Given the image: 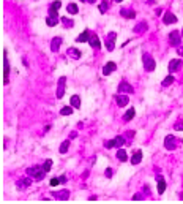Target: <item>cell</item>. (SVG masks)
I'll list each match as a JSON object with an SVG mask.
<instances>
[{
  "label": "cell",
  "mask_w": 183,
  "mask_h": 204,
  "mask_svg": "<svg viewBox=\"0 0 183 204\" xmlns=\"http://www.w3.org/2000/svg\"><path fill=\"white\" fill-rule=\"evenodd\" d=\"M49 184H51V187H55V185H58V184H60V179H51Z\"/></svg>",
  "instance_id": "cell-36"
},
{
  "label": "cell",
  "mask_w": 183,
  "mask_h": 204,
  "mask_svg": "<svg viewBox=\"0 0 183 204\" xmlns=\"http://www.w3.org/2000/svg\"><path fill=\"white\" fill-rule=\"evenodd\" d=\"M164 190H166V180L163 179V177H160V179H158V193L163 195Z\"/></svg>",
  "instance_id": "cell-24"
},
{
  "label": "cell",
  "mask_w": 183,
  "mask_h": 204,
  "mask_svg": "<svg viewBox=\"0 0 183 204\" xmlns=\"http://www.w3.org/2000/svg\"><path fill=\"white\" fill-rule=\"evenodd\" d=\"M172 82H174V76L169 74L167 78H164V79H163V82H161V84H163V87H167V86H171Z\"/></svg>",
  "instance_id": "cell-30"
},
{
  "label": "cell",
  "mask_w": 183,
  "mask_h": 204,
  "mask_svg": "<svg viewBox=\"0 0 183 204\" xmlns=\"http://www.w3.org/2000/svg\"><path fill=\"white\" fill-rule=\"evenodd\" d=\"M120 14L123 16V18H126V19H134L136 18V13L133 10H122Z\"/></svg>",
  "instance_id": "cell-19"
},
{
  "label": "cell",
  "mask_w": 183,
  "mask_h": 204,
  "mask_svg": "<svg viewBox=\"0 0 183 204\" xmlns=\"http://www.w3.org/2000/svg\"><path fill=\"white\" fill-rule=\"evenodd\" d=\"M118 92L120 93H133V87L130 86L128 82H125V81H122L120 84H118Z\"/></svg>",
  "instance_id": "cell-11"
},
{
  "label": "cell",
  "mask_w": 183,
  "mask_h": 204,
  "mask_svg": "<svg viewBox=\"0 0 183 204\" xmlns=\"http://www.w3.org/2000/svg\"><path fill=\"white\" fill-rule=\"evenodd\" d=\"M174 128H175V130H183V124H180V122H178V124H175V127H174Z\"/></svg>",
  "instance_id": "cell-39"
},
{
  "label": "cell",
  "mask_w": 183,
  "mask_h": 204,
  "mask_svg": "<svg viewBox=\"0 0 183 204\" xmlns=\"http://www.w3.org/2000/svg\"><path fill=\"white\" fill-rule=\"evenodd\" d=\"M145 30H147V24H145V22H139V24L134 27V32H136V33L145 32Z\"/></svg>",
  "instance_id": "cell-28"
},
{
  "label": "cell",
  "mask_w": 183,
  "mask_h": 204,
  "mask_svg": "<svg viewBox=\"0 0 183 204\" xmlns=\"http://www.w3.org/2000/svg\"><path fill=\"white\" fill-rule=\"evenodd\" d=\"M88 40H90V32L84 30L80 35H78V38H76V43H88Z\"/></svg>",
  "instance_id": "cell-13"
},
{
  "label": "cell",
  "mask_w": 183,
  "mask_h": 204,
  "mask_svg": "<svg viewBox=\"0 0 183 204\" xmlns=\"http://www.w3.org/2000/svg\"><path fill=\"white\" fill-rule=\"evenodd\" d=\"M182 37H183V30H182Z\"/></svg>",
  "instance_id": "cell-44"
},
{
  "label": "cell",
  "mask_w": 183,
  "mask_h": 204,
  "mask_svg": "<svg viewBox=\"0 0 183 204\" xmlns=\"http://www.w3.org/2000/svg\"><path fill=\"white\" fill-rule=\"evenodd\" d=\"M51 6H54V8H57V10H58V8L62 6V2H60V0H55V2H54Z\"/></svg>",
  "instance_id": "cell-37"
},
{
  "label": "cell",
  "mask_w": 183,
  "mask_h": 204,
  "mask_svg": "<svg viewBox=\"0 0 183 204\" xmlns=\"http://www.w3.org/2000/svg\"><path fill=\"white\" fill-rule=\"evenodd\" d=\"M68 147H70V139H66V141H63V142L60 144V149H58V152H60V154H66Z\"/></svg>",
  "instance_id": "cell-27"
},
{
  "label": "cell",
  "mask_w": 183,
  "mask_h": 204,
  "mask_svg": "<svg viewBox=\"0 0 183 204\" xmlns=\"http://www.w3.org/2000/svg\"><path fill=\"white\" fill-rule=\"evenodd\" d=\"M60 114L62 116H71V114H73V106H65V108H62Z\"/></svg>",
  "instance_id": "cell-29"
},
{
  "label": "cell",
  "mask_w": 183,
  "mask_h": 204,
  "mask_svg": "<svg viewBox=\"0 0 183 204\" xmlns=\"http://www.w3.org/2000/svg\"><path fill=\"white\" fill-rule=\"evenodd\" d=\"M117 158L120 161H126V160H128V154H126V150L118 149V150H117Z\"/></svg>",
  "instance_id": "cell-21"
},
{
  "label": "cell",
  "mask_w": 183,
  "mask_h": 204,
  "mask_svg": "<svg viewBox=\"0 0 183 204\" xmlns=\"http://www.w3.org/2000/svg\"><path fill=\"white\" fill-rule=\"evenodd\" d=\"M30 185H32V180L28 179V177H24L22 180L18 182V187H19V188H24V187H30Z\"/></svg>",
  "instance_id": "cell-25"
},
{
  "label": "cell",
  "mask_w": 183,
  "mask_h": 204,
  "mask_svg": "<svg viewBox=\"0 0 183 204\" xmlns=\"http://www.w3.org/2000/svg\"><path fill=\"white\" fill-rule=\"evenodd\" d=\"M71 106H73V108H80V98H79V95H73L71 97Z\"/></svg>",
  "instance_id": "cell-22"
},
{
  "label": "cell",
  "mask_w": 183,
  "mask_h": 204,
  "mask_svg": "<svg viewBox=\"0 0 183 204\" xmlns=\"http://www.w3.org/2000/svg\"><path fill=\"white\" fill-rule=\"evenodd\" d=\"M58 10L57 8H54V6H49V16H54V18H58Z\"/></svg>",
  "instance_id": "cell-35"
},
{
  "label": "cell",
  "mask_w": 183,
  "mask_h": 204,
  "mask_svg": "<svg viewBox=\"0 0 183 204\" xmlns=\"http://www.w3.org/2000/svg\"><path fill=\"white\" fill-rule=\"evenodd\" d=\"M80 2H87V3H95L96 0H80Z\"/></svg>",
  "instance_id": "cell-41"
},
{
  "label": "cell",
  "mask_w": 183,
  "mask_h": 204,
  "mask_svg": "<svg viewBox=\"0 0 183 204\" xmlns=\"http://www.w3.org/2000/svg\"><path fill=\"white\" fill-rule=\"evenodd\" d=\"M88 44L92 46V48L95 49H101V43H100V38H98L95 33L93 35H90V40H88Z\"/></svg>",
  "instance_id": "cell-15"
},
{
  "label": "cell",
  "mask_w": 183,
  "mask_h": 204,
  "mask_svg": "<svg viewBox=\"0 0 183 204\" xmlns=\"http://www.w3.org/2000/svg\"><path fill=\"white\" fill-rule=\"evenodd\" d=\"M54 196H55V198H58V199H66L68 196H70V193H68L66 190H65V192H62V193H55Z\"/></svg>",
  "instance_id": "cell-32"
},
{
  "label": "cell",
  "mask_w": 183,
  "mask_h": 204,
  "mask_svg": "<svg viewBox=\"0 0 183 204\" xmlns=\"http://www.w3.org/2000/svg\"><path fill=\"white\" fill-rule=\"evenodd\" d=\"M65 84H66V76H62L58 79V87H57V98H62L65 95Z\"/></svg>",
  "instance_id": "cell-8"
},
{
  "label": "cell",
  "mask_w": 183,
  "mask_h": 204,
  "mask_svg": "<svg viewBox=\"0 0 183 204\" xmlns=\"http://www.w3.org/2000/svg\"><path fill=\"white\" fill-rule=\"evenodd\" d=\"M164 147L167 149V150H175L177 149V142H175V138L174 136H166L164 138Z\"/></svg>",
  "instance_id": "cell-7"
},
{
  "label": "cell",
  "mask_w": 183,
  "mask_h": 204,
  "mask_svg": "<svg viewBox=\"0 0 183 204\" xmlns=\"http://www.w3.org/2000/svg\"><path fill=\"white\" fill-rule=\"evenodd\" d=\"M109 8V5H108V2H106V0H103V2L100 3V6H98V10H100L101 13H104L106 10H108Z\"/></svg>",
  "instance_id": "cell-33"
},
{
  "label": "cell",
  "mask_w": 183,
  "mask_h": 204,
  "mask_svg": "<svg viewBox=\"0 0 183 204\" xmlns=\"http://www.w3.org/2000/svg\"><path fill=\"white\" fill-rule=\"evenodd\" d=\"M43 169H44L46 173H49L51 169H52V160H51V158L46 160V161H44V165H43Z\"/></svg>",
  "instance_id": "cell-31"
},
{
  "label": "cell",
  "mask_w": 183,
  "mask_h": 204,
  "mask_svg": "<svg viewBox=\"0 0 183 204\" xmlns=\"http://www.w3.org/2000/svg\"><path fill=\"white\" fill-rule=\"evenodd\" d=\"M114 2H115V3H122L123 0H114Z\"/></svg>",
  "instance_id": "cell-43"
},
{
  "label": "cell",
  "mask_w": 183,
  "mask_h": 204,
  "mask_svg": "<svg viewBox=\"0 0 183 204\" xmlns=\"http://www.w3.org/2000/svg\"><path fill=\"white\" fill-rule=\"evenodd\" d=\"M115 40H117V33L115 32H110L108 38H106V49L108 51H114L115 48Z\"/></svg>",
  "instance_id": "cell-5"
},
{
  "label": "cell",
  "mask_w": 183,
  "mask_h": 204,
  "mask_svg": "<svg viewBox=\"0 0 183 204\" xmlns=\"http://www.w3.org/2000/svg\"><path fill=\"white\" fill-rule=\"evenodd\" d=\"M66 52L70 54V56L73 57V59H79L80 56H82V52H80V51H78V49H74V48H70V49L66 51Z\"/></svg>",
  "instance_id": "cell-23"
},
{
  "label": "cell",
  "mask_w": 183,
  "mask_h": 204,
  "mask_svg": "<svg viewBox=\"0 0 183 204\" xmlns=\"http://www.w3.org/2000/svg\"><path fill=\"white\" fill-rule=\"evenodd\" d=\"M8 74H10V63H8V54L3 51V84H8Z\"/></svg>",
  "instance_id": "cell-4"
},
{
  "label": "cell",
  "mask_w": 183,
  "mask_h": 204,
  "mask_svg": "<svg viewBox=\"0 0 183 204\" xmlns=\"http://www.w3.org/2000/svg\"><path fill=\"white\" fill-rule=\"evenodd\" d=\"M27 174L33 177L35 180H43L46 176V171L43 169V166H33V168H27Z\"/></svg>",
  "instance_id": "cell-1"
},
{
  "label": "cell",
  "mask_w": 183,
  "mask_h": 204,
  "mask_svg": "<svg viewBox=\"0 0 183 204\" xmlns=\"http://www.w3.org/2000/svg\"><path fill=\"white\" fill-rule=\"evenodd\" d=\"M115 101H117V106H120V108H123V106L128 105L130 98L126 95H115Z\"/></svg>",
  "instance_id": "cell-16"
},
{
  "label": "cell",
  "mask_w": 183,
  "mask_h": 204,
  "mask_svg": "<svg viewBox=\"0 0 183 204\" xmlns=\"http://www.w3.org/2000/svg\"><path fill=\"white\" fill-rule=\"evenodd\" d=\"M106 177H112V169H110V168L106 169Z\"/></svg>",
  "instance_id": "cell-38"
},
{
  "label": "cell",
  "mask_w": 183,
  "mask_h": 204,
  "mask_svg": "<svg viewBox=\"0 0 183 204\" xmlns=\"http://www.w3.org/2000/svg\"><path fill=\"white\" fill-rule=\"evenodd\" d=\"M134 114H136V109H134V108H130L128 111L125 112V116H123V120H125V122L133 120V119H134Z\"/></svg>",
  "instance_id": "cell-18"
},
{
  "label": "cell",
  "mask_w": 183,
  "mask_h": 204,
  "mask_svg": "<svg viewBox=\"0 0 183 204\" xmlns=\"http://www.w3.org/2000/svg\"><path fill=\"white\" fill-rule=\"evenodd\" d=\"M142 161V150H136L134 155L131 157V165H139Z\"/></svg>",
  "instance_id": "cell-17"
},
{
  "label": "cell",
  "mask_w": 183,
  "mask_h": 204,
  "mask_svg": "<svg viewBox=\"0 0 183 204\" xmlns=\"http://www.w3.org/2000/svg\"><path fill=\"white\" fill-rule=\"evenodd\" d=\"M182 59H172L171 62H169V71L174 73V71H178L182 68Z\"/></svg>",
  "instance_id": "cell-10"
},
{
  "label": "cell",
  "mask_w": 183,
  "mask_h": 204,
  "mask_svg": "<svg viewBox=\"0 0 183 204\" xmlns=\"http://www.w3.org/2000/svg\"><path fill=\"white\" fill-rule=\"evenodd\" d=\"M66 182V177L65 176H60V184H65Z\"/></svg>",
  "instance_id": "cell-40"
},
{
  "label": "cell",
  "mask_w": 183,
  "mask_h": 204,
  "mask_svg": "<svg viewBox=\"0 0 183 204\" xmlns=\"http://www.w3.org/2000/svg\"><path fill=\"white\" fill-rule=\"evenodd\" d=\"M163 22L164 24H175L177 22V16L175 14H172V13H166V14L163 16Z\"/></svg>",
  "instance_id": "cell-14"
},
{
  "label": "cell",
  "mask_w": 183,
  "mask_h": 204,
  "mask_svg": "<svg viewBox=\"0 0 183 204\" xmlns=\"http://www.w3.org/2000/svg\"><path fill=\"white\" fill-rule=\"evenodd\" d=\"M178 54H180V56H183V48H178V51H177Z\"/></svg>",
  "instance_id": "cell-42"
},
{
  "label": "cell",
  "mask_w": 183,
  "mask_h": 204,
  "mask_svg": "<svg viewBox=\"0 0 183 204\" xmlns=\"http://www.w3.org/2000/svg\"><path fill=\"white\" fill-rule=\"evenodd\" d=\"M183 40V37L180 35L178 30H172L169 33V44L171 46H180V41Z\"/></svg>",
  "instance_id": "cell-3"
},
{
  "label": "cell",
  "mask_w": 183,
  "mask_h": 204,
  "mask_svg": "<svg viewBox=\"0 0 183 204\" xmlns=\"http://www.w3.org/2000/svg\"><path fill=\"white\" fill-rule=\"evenodd\" d=\"M60 44H62V38L60 37H55L54 40L51 41V51H52V52H58Z\"/></svg>",
  "instance_id": "cell-12"
},
{
  "label": "cell",
  "mask_w": 183,
  "mask_h": 204,
  "mask_svg": "<svg viewBox=\"0 0 183 204\" xmlns=\"http://www.w3.org/2000/svg\"><path fill=\"white\" fill-rule=\"evenodd\" d=\"M142 63H144V70L145 71H153L156 68V62L148 52L142 54Z\"/></svg>",
  "instance_id": "cell-2"
},
{
  "label": "cell",
  "mask_w": 183,
  "mask_h": 204,
  "mask_svg": "<svg viewBox=\"0 0 183 204\" xmlns=\"http://www.w3.org/2000/svg\"><path fill=\"white\" fill-rule=\"evenodd\" d=\"M123 144H125V138L123 136H117V138H114L112 141L106 142V147L108 149H112V147H122Z\"/></svg>",
  "instance_id": "cell-6"
},
{
  "label": "cell",
  "mask_w": 183,
  "mask_h": 204,
  "mask_svg": "<svg viewBox=\"0 0 183 204\" xmlns=\"http://www.w3.org/2000/svg\"><path fill=\"white\" fill-rule=\"evenodd\" d=\"M62 22L65 24V27H73V24H74L73 21H71V19H68L66 16H65V18H62Z\"/></svg>",
  "instance_id": "cell-34"
},
{
  "label": "cell",
  "mask_w": 183,
  "mask_h": 204,
  "mask_svg": "<svg viewBox=\"0 0 183 204\" xmlns=\"http://www.w3.org/2000/svg\"><path fill=\"white\" fill-rule=\"evenodd\" d=\"M57 22H58V18H54V16H48V18H46V24H48L49 27L57 25Z\"/></svg>",
  "instance_id": "cell-26"
},
{
  "label": "cell",
  "mask_w": 183,
  "mask_h": 204,
  "mask_svg": "<svg viewBox=\"0 0 183 204\" xmlns=\"http://www.w3.org/2000/svg\"><path fill=\"white\" fill-rule=\"evenodd\" d=\"M115 70H117V63L115 62H108L103 67V76H109L110 73H114Z\"/></svg>",
  "instance_id": "cell-9"
},
{
  "label": "cell",
  "mask_w": 183,
  "mask_h": 204,
  "mask_svg": "<svg viewBox=\"0 0 183 204\" xmlns=\"http://www.w3.org/2000/svg\"><path fill=\"white\" fill-rule=\"evenodd\" d=\"M66 13H70V14H78L79 13V8L76 3H70V5H66Z\"/></svg>",
  "instance_id": "cell-20"
}]
</instances>
